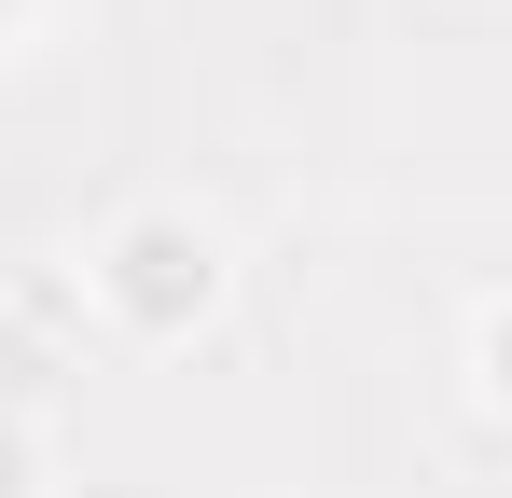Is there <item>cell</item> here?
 Segmentation results:
<instances>
[{
  "label": "cell",
  "mask_w": 512,
  "mask_h": 498,
  "mask_svg": "<svg viewBox=\"0 0 512 498\" xmlns=\"http://www.w3.org/2000/svg\"><path fill=\"white\" fill-rule=\"evenodd\" d=\"M485 388H499V402H512V305H499V319H485Z\"/></svg>",
  "instance_id": "2"
},
{
  "label": "cell",
  "mask_w": 512,
  "mask_h": 498,
  "mask_svg": "<svg viewBox=\"0 0 512 498\" xmlns=\"http://www.w3.org/2000/svg\"><path fill=\"white\" fill-rule=\"evenodd\" d=\"M0 28H28V0H0Z\"/></svg>",
  "instance_id": "4"
},
{
  "label": "cell",
  "mask_w": 512,
  "mask_h": 498,
  "mask_svg": "<svg viewBox=\"0 0 512 498\" xmlns=\"http://www.w3.org/2000/svg\"><path fill=\"white\" fill-rule=\"evenodd\" d=\"M97 305L125 332H180L222 305V236L194 222V208H139V222H111L97 236Z\"/></svg>",
  "instance_id": "1"
},
{
  "label": "cell",
  "mask_w": 512,
  "mask_h": 498,
  "mask_svg": "<svg viewBox=\"0 0 512 498\" xmlns=\"http://www.w3.org/2000/svg\"><path fill=\"white\" fill-rule=\"evenodd\" d=\"M0 498H28V443L14 429H0Z\"/></svg>",
  "instance_id": "3"
}]
</instances>
